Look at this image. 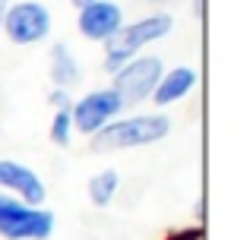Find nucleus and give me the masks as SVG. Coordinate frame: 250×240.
Here are the masks:
<instances>
[{"label":"nucleus","instance_id":"9","mask_svg":"<svg viewBox=\"0 0 250 240\" xmlns=\"http://www.w3.org/2000/svg\"><path fill=\"white\" fill-rule=\"evenodd\" d=\"M196 82H200V76H196L193 67H168L152 89V105L155 108L177 105V101H184L196 89Z\"/></svg>","mask_w":250,"mask_h":240},{"label":"nucleus","instance_id":"11","mask_svg":"<svg viewBox=\"0 0 250 240\" xmlns=\"http://www.w3.org/2000/svg\"><path fill=\"white\" fill-rule=\"evenodd\" d=\"M117 193H121V174H117L114 167L95 171L89 177V184H85V196H89V203L95 205V209H108L117 199Z\"/></svg>","mask_w":250,"mask_h":240},{"label":"nucleus","instance_id":"5","mask_svg":"<svg viewBox=\"0 0 250 240\" xmlns=\"http://www.w3.org/2000/svg\"><path fill=\"white\" fill-rule=\"evenodd\" d=\"M165 73V63L155 54H136L133 60H127L117 73H111V89L121 98L124 108H136L143 101L152 98V89L159 82V76Z\"/></svg>","mask_w":250,"mask_h":240},{"label":"nucleus","instance_id":"18","mask_svg":"<svg viewBox=\"0 0 250 240\" xmlns=\"http://www.w3.org/2000/svg\"><path fill=\"white\" fill-rule=\"evenodd\" d=\"M92 0H70V6H73V10H83V6H89Z\"/></svg>","mask_w":250,"mask_h":240},{"label":"nucleus","instance_id":"15","mask_svg":"<svg viewBox=\"0 0 250 240\" xmlns=\"http://www.w3.org/2000/svg\"><path fill=\"white\" fill-rule=\"evenodd\" d=\"M190 13H193V19H203L206 16V0H190Z\"/></svg>","mask_w":250,"mask_h":240},{"label":"nucleus","instance_id":"14","mask_svg":"<svg viewBox=\"0 0 250 240\" xmlns=\"http://www.w3.org/2000/svg\"><path fill=\"white\" fill-rule=\"evenodd\" d=\"M48 105L54 108V111H70V105H73V95H70V89H51L48 92Z\"/></svg>","mask_w":250,"mask_h":240},{"label":"nucleus","instance_id":"10","mask_svg":"<svg viewBox=\"0 0 250 240\" xmlns=\"http://www.w3.org/2000/svg\"><path fill=\"white\" fill-rule=\"evenodd\" d=\"M48 76L57 89H73L83 82V67L76 60V54L70 51V44L54 41L48 48Z\"/></svg>","mask_w":250,"mask_h":240},{"label":"nucleus","instance_id":"12","mask_svg":"<svg viewBox=\"0 0 250 240\" xmlns=\"http://www.w3.org/2000/svg\"><path fill=\"white\" fill-rule=\"evenodd\" d=\"M48 139L54 142L57 148H67L73 142V120H70V111H54V117L48 123Z\"/></svg>","mask_w":250,"mask_h":240},{"label":"nucleus","instance_id":"3","mask_svg":"<svg viewBox=\"0 0 250 240\" xmlns=\"http://www.w3.org/2000/svg\"><path fill=\"white\" fill-rule=\"evenodd\" d=\"M57 215L44 205H25L10 193H0V237L3 240H48Z\"/></svg>","mask_w":250,"mask_h":240},{"label":"nucleus","instance_id":"13","mask_svg":"<svg viewBox=\"0 0 250 240\" xmlns=\"http://www.w3.org/2000/svg\"><path fill=\"white\" fill-rule=\"evenodd\" d=\"M203 237H206L203 224H187V228H171V231H165V237H162V240H203Z\"/></svg>","mask_w":250,"mask_h":240},{"label":"nucleus","instance_id":"16","mask_svg":"<svg viewBox=\"0 0 250 240\" xmlns=\"http://www.w3.org/2000/svg\"><path fill=\"white\" fill-rule=\"evenodd\" d=\"M193 218H196V224H203V218H206V199H196V205H193Z\"/></svg>","mask_w":250,"mask_h":240},{"label":"nucleus","instance_id":"7","mask_svg":"<svg viewBox=\"0 0 250 240\" xmlns=\"http://www.w3.org/2000/svg\"><path fill=\"white\" fill-rule=\"evenodd\" d=\"M124 25V6L117 0H92L89 6L76 10V29L85 41H108Z\"/></svg>","mask_w":250,"mask_h":240},{"label":"nucleus","instance_id":"6","mask_svg":"<svg viewBox=\"0 0 250 240\" xmlns=\"http://www.w3.org/2000/svg\"><path fill=\"white\" fill-rule=\"evenodd\" d=\"M124 105L114 95V89H92L83 98H76L70 105V120H73V129L83 136H95L104 123H111L114 117H121Z\"/></svg>","mask_w":250,"mask_h":240},{"label":"nucleus","instance_id":"8","mask_svg":"<svg viewBox=\"0 0 250 240\" xmlns=\"http://www.w3.org/2000/svg\"><path fill=\"white\" fill-rule=\"evenodd\" d=\"M0 190L13 193V199L25 205H44L48 203V186L32 171L29 165L16 158H0Z\"/></svg>","mask_w":250,"mask_h":240},{"label":"nucleus","instance_id":"4","mask_svg":"<svg viewBox=\"0 0 250 240\" xmlns=\"http://www.w3.org/2000/svg\"><path fill=\"white\" fill-rule=\"evenodd\" d=\"M51 29H54V19L42 0H16L6 6L0 35H6V41L16 48H32V44L48 41Z\"/></svg>","mask_w":250,"mask_h":240},{"label":"nucleus","instance_id":"17","mask_svg":"<svg viewBox=\"0 0 250 240\" xmlns=\"http://www.w3.org/2000/svg\"><path fill=\"white\" fill-rule=\"evenodd\" d=\"M13 0H0V25H3V16H6V6H10Z\"/></svg>","mask_w":250,"mask_h":240},{"label":"nucleus","instance_id":"19","mask_svg":"<svg viewBox=\"0 0 250 240\" xmlns=\"http://www.w3.org/2000/svg\"><path fill=\"white\" fill-rule=\"evenodd\" d=\"M143 3H149V6H168L171 0H143Z\"/></svg>","mask_w":250,"mask_h":240},{"label":"nucleus","instance_id":"1","mask_svg":"<svg viewBox=\"0 0 250 240\" xmlns=\"http://www.w3.org/2000/svg\"><path fill=\"white\" fill-rule=\"evenodd\" d=\"M171 133V117L162 111L149 114H133V117H114L104 123L95 136H89V152L95 155H111V152H130V148H146L155 142L168 139Z\"/></svg>","mask_w":250,"mask_h":240},{"label":"nucleus","instance_id":"2","mask_svg":"<svg viewBox=\"0 0 250 240\" xmlns=\"http://www.w3.org/2000/svg\"><path fill=\"white\" fill-rule=\"evenodd\" d=\"M171 32H174V16L165 10H155L149 16L133 19V22H124L117 29V35H111L104 41V60H102L104 73H117L124 63L133 60L136 54H143L149 44L165 41Z\"/></svg>","mask_w":250,"mask_h":240}]
</instances>
